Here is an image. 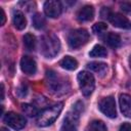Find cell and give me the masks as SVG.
Listing matches in <instances>:
<instances>
[{
	"mask_svg": "<svg viewBox=\"0 0 131 131\" xmlns=\"http://www.w3.org/2000/svg\"><path fill=\"white\" fill-rule=\"evenodd\" d=\"M62 10L61 3L57 0H48L44 3V12L51 18H56L60 15Z\"/></svg>",
	"mask_w": 131,
	"mask_h": 131,
	"instance_id": "9c48e42d",
	"label": "cell"
},
{
	"mask_svg": "<svg viewBox=\"0 0 131 131\" xmlns=\"http://www.w3.org/2000/svg\"><path fill=\"white\" fill-rule=\"evenodd\" d=\"M46 79H47V86L49 90L57 95L64 94L70 89V84L66 79L59 77L55 72L49 70L46 72Z\"/></svg>",
	"mask_w": 131,
	"mask_h": 131,
	"instance_id": "7a4b0ae2",
	"label": "cell"
},
{
	"mask_svg": "<svg viewBox=\"0 0 131 131\" xmlns=\"http://www.w3.org/2000/svg\"><path fill=\"white\" fill-rule=\"evenodd\" d=\"M27 86L25 85V84H23L19 88H18V90H17V93H18V95L19 96H25L26 94H27Z\"/></svg>",
	"mask_w": 131,
	"mask_h": 131,
	"instance_id": "484cf974",
	"label": "cell"
},
{
	"mask_svg": "<svg viewBox=\"0 0 131 131\" xmlns=\"http://www.w3.org/2000/svg\"><path fill=\"white\" fill-rule=\"evenodd\" d=\"M1 92H2V95H1V99L4 98V84L2 83L1 84Z\"/></svg>",
	"mask_w": 131,
	"mask_h": 131,
	"instance_id": "f1b7e54d",
	"label": "cell"
},
{
	"mask_svg": "<svg viewBox=\"0 0 131 131\" xmlns=\"http://www.w3.org/2000/svg\"><path fill=\"white\" fill-rule=\"evenodd\" d=\"M59 64H60V67L62 69H66V70H69V71H73V70L77 69L78 61L72 56H64L59 61Z\"/></svg>",
	"mask_w": 131,
	"mask_h": 131,
	"instance_id": "2e32d148",
	"label": "cell"
},
{
	"mask_svg": "<svg viewBox=\"0 0 131 131\" xmlns=\"http://www.w3.org/2000/svg\"><path fill=\"white\" fill-rule=\"evenodd\" d=\"M0 13H1V15H0V18H1V20H0V25L3 26V25L5 24V20H6V15H5V12H4L3 8H0Z\"/></svg>",
	"mask_w": 131,
	"mask_h": 131,
	"instance_id": "4316f807",
	"label": "cell"
},
{
	"mask_svg": "<svg viewBox=\"0 0 131 131\" xmlns=\"http://www.w3.org/2000/svg\"><path fill=\"white\" fill-rule=\"evenodd\" d=\"M62 102H58L53 104L50 107L45 108L44 111H42L37 118V125L40 127H46L51 125L59 116V114L62 111Z\"/></svg>",
	"mask_w": 131,
	"mask_h": 131,
	"instance_id": "3957f363",
	"label": "cell"
},
{
	"mask_svg": "<svg viewBox=\"0 0 131 131\" xmlns=\"http://www.w3.org/2000/svg\"><path fill=\"white\" fill-rule=\"evenodd\" d=\"M32 23H33V26L37 29V30H41L45 27L46 25V21H45V18L44 16L41 14V13H36L33 18H32Z\"/></svg>",
	"mask_w": 131,
	"mask_h": 131,
	"instance_id": "44dd1931",
	"label": "cell"
},
{
	"mask_svg": "<svg viewBox=\"0 0 131 131\" xmlns=\"http://www.w3.org/2000/svg\"><path fill=\"white\" fill-rule=\"evenodd\" d=\"M21 110H23V112H24L26 115H28L29 117H35V116L39 115L37 108H36L34 105L29 104V103L21 104Z\"/></svg>",
	"mask_w": 131,
	"mask_h": 131,
	"instance_id": "7402d4cb",
	"label": "cell"
},
{
	"mask_svg": "<svg viewBox=\"0 0 131 131\" xmlns=\"http://www.w3.org/2000/svg\"><path fill=\"white\" fill-rule=\"evenodd\" d=\"M83 103L81 101H77L74 104V107L71 112H69L63 120L60 131H77L80 114L83 112Z\"/></svg>",
	"mask_w": 131,
	"mask_h": 131,
	"instance_id": "277c9868",
	"label": "cell"
},
{
	"mask_svg": "<svg viewBox=\"0 0 131 131\" xmlns=\"http://www.w3.org/2000/svg\"><path fill=\"white\" fill-rule=\"evenodd\" d=\"M85 131H107V129L102 121L95 120L87 125Z\"/></svg>",
	"mask_w": 131,
	"mask_h": 131,
	"instance_id": "e0dca14e",
	"label": "cell"
},
{
	"mask_svg": "<svg viewBox=\"0 0 131 131\" xmlns=\"http://www.w3.org/2000/svg\"><path fill=\"white\" fill-rule=\"evenodd\" d=\"M89 40V33L85 29H77L72 31L68 36L69 46L73 49L80 48Z\"/></svg>",
	"mask_w": 131,
	"mask_h": 131,
	"instance_id": "8992f818",
	"label": "cell"
},
{
	"mask_svg": "<svg viewBox=\"0 0 131 131\" xmlns=\"http://www.w3.org/2000/svg\"><path fill=\"white\" fill-rule=\"evenodd\" d=\"M119 131H131V125L129 123H124L121 127Z\"/></svg>",
	"mask_w": 131,
	"mask_h": 131,
	"instance_id": "83f0119b",
	"label": "cell"
},
{
	"mask_svg": "<svg viewBox=\"0 0 131 131\" xmlns=\"http://www.w3.org/2000/svg\"><path fill=\"white\" fill-rule=\"evenodd\" d=\"M129 62H130V68H131V56H130V59H129Z\"/></svg>",
	"mask_w": 131,
	"mask_h": 131,
	"instance_id": "4dcf8cb0",
	"label": "cell"
},
{
	"mask_svg": "<svg viewBox=\"0 0 131 131\" xmlns=\"http://www.w3.org/2000/svg\"><path fill=\"white\" fill-rule=\"evenodd\" d=\"M1 131H9V130H8V129H6V128H4V127H3V128H1Z\"/></svg>",
	"mask_w": 131,
	"mask_h": 131,
	"instance_id": "f546056e",
	"label": "cell"
},
{
	"mask_svg": "<svg viewBox=\"0 0 131 131\" xmlns=\"http://www.w3.org/2000/svg\"><path fill=\"white\" fill-rule=\"evenodd\" d=\"M87 67H88V69H90L91 71L96 72V73H99V74H103V73H105L106 70H107L106 63L100 62V61H92V62H89Z\"/></svg>",
	"mask_w": 131,
	"mask_h": 131,
	"instance_id": "ac0fdd59",
	"label": "cell"
},
{
	"mask_svg": "<svg viewBox=\"0 0 131 131\" xmlns=\"http://www.w3.org/2000/svg\"><path fill=\"white\" fill-rule=\"evenodd\" d=\"M78 83L80 90L85 97H88L92 94L95 87V80L92 74L86 71L80 72L78 74Z\"/></svg>",
	"mask_w": 131,
	"mask_h": 131,
	"instance_id": "5b68a950",
	"label": "cell"
},
{
	"mask_svg": "<svg viewBox=\"0 0 131 131\" xmlns=\"http://www.w3.org/2000/svg\"><path fill=\"white\" fill-rule=\"evenodd\" d=\"M59 49H60V43L56 35L51 33L43 36L40 44V51L45 57L52 58L56 56L57 53L59 52Z\"/></svg>",
	"mask_w": 131,
	"mask_h": 131,
	"instance_id": "6da1fadb",
	"label": "cell"
},
{
	"mask_svg": "<svg viewBox=\"0 0 131 131\" xmlns=\"http://www.w3.org/2000/svg\"><path fill=\"white\" fill-rule=\"evenodd\" d=\"M106 29H107V26H106V24H104V23H97V24H95V25L92 27V31H93V33H95V34H101V33H103V32H105Z\"/></svg>",
	"mask_w": 131,
	"mask_h": 131,
	"instance_id": "603a6c76",
	"label": "cell"
},
{
	"mask_svg": "<svg viewBox=\"0 0 131 131\" xmlns=\"http://www.w3.org/2000/svg\"><path fill=\"white\" fill-rule=\"evenodd\" d=\"M94 16V8L91 5H85L77 12V18L79 21H90Z\"/></svg>",
	"mask_w": 131,
	"mask_h": 131,
	"instance_id": "7c38bea8",
	"label": "cell"
},
{
	"mask_svg": "<svg viewBox=\"0 0 131 131\" xmlns=\"http://www.w3.org/2000/svg\"><path fill=\"white\" fill-rule=\"evenodd\" d=\"M20 69L27 75H34L37 71L36 61L28 55H24L20 59Z\"/></svg>",
	"mask_w": 131,
	"mask_h": 131,
	"instance_id": "30bf717a",
	"label": "cell"
},
{
	"mask_svg": "<svg viewBox=\"0 0 131 131\" xmlns=\"http://www.w3.org/2000/svg\"><path fill=\"white\" fill-rule=\"evenodd\" d=\"M112 14H113V12H112V10H111L108 7H102V9H101V11H100V16H101L102 18H104V19H110V17L112 16Z\"/></svg>",
	"mask_w": 131,
	"mask_h": 131,
	"instance_id": "cb8c5ba5",
	"label": "cell"
},
{
	"mask_svg": "<svg viewBox=\"0 0 131 131\" xmlns=\"http://www.w3.org/2000/svg\"><path fill=\"white\" fill-rule=\"evenodd\" d=\"M89 55L91 57H105L107 55V51L103 46L95 45L89 52Z\"/></svg>",
	"mask_w": 131,
	"mask_h": 131,
	"instance_id": "d6986e66",
	"label": "cell"
},
{
	"mask_svg": "<svg viewBox=\"0 0 131 131\" xmlns=\"http://www.w3.org/2000/svg\"><path fill=\"white\" fill-rule=\"evenodd\" d=\"M99 111L108 118H116L117 117V110H116V102L113 96H106L99 100L98 102Z\"/></svg>",
	"mask_w": 131,
	"mask_h": 131,
	"instance_id": "52a82bcc",
	"label": "cell"
},
{
	"mask_svg": "<svg viewBox=\"0 0 131 131\" xmlns=\"http://www.w3.org/2000/svg\"><path fill=\"white\" fill-rule=\"evenodd\" d=\"M114 27L120 29H131V21L121 13H113L108 19Z\"/></svg>",
	"mask_w": 131,
	"mask_h": 131,
	"instance_id": "8fae6325",
	"label": "cell"
},
{
	"mask_svg": "<svg viewBox=\"0 0 131 131\" xmlns=\"http://www.w3.org/2000/svg\"><path fill=\"white\" fill-rule=\"evenodd\" d=\"M121 8L125 12H131V3L130 2H123V3H121Z\"/></svg>",
	"mask_w": 131,
	"mask_h": 131,
	"instance_id": "d4e9b609",
	"label": "cell"
},
{
	"mask_svg": "<svg viewBox=\"0 0 131 131\" xmlns=\"http://www.w3.org/2000/svg\"><path fill=\"white\" fill-rule=\"evenodd\" d=\"M12 21H13V25L14 27L17 29V30H24L27 26V19L24 15L23 12L20 11H15L13 13V17H12Z\"/></svg>",
	"mask_w": 131,
	"mask_h": 131,
	"instance_id": "5bb4252c",
	"label": "cell"
},
{
	"mask_svg": "<svg viewBox=\"0 0 131 131\" xmlns=\"http://www.w3.org/2000/svg\"><path fill=\"white\" fill-rule=\"evenodd\" d=\"M119 102L123 115L127 118H131V96L128 94H121Z\"/></svg>",
	"mask_w": 131,
	"mask_h": 131,
	"instance_id": "4fadbf2b",
	"label": "cell"
},
{
	"mask_svg": "<svg viewBox=\"0 0 131 131\" xmlns=\"http://www.w3.org/2000/svg\"><path fill=\"white\" fill-rule=\"evenodd\" d=\"M103 40L107 45H110L111 47H114V48H117L121 45V37L118 34H115V33L106 34L103 37Z\"/></svg>",
	"mask_w": 131,
	"mask_h": 131,
	"instance_id": "9a60e30c",
	"label": "cell"
},
{
	"mask_svg": "<svg viewBox=\"0 0 131 131\" xmlns=\"http://www.w3.org/2000/svg\"><path fill=\"white\" fill-rule=\"evenodd\" d=\"M3 121L9 127H11L12 129H15V130H20L26 126L25 117H23L21 115H18L16 113H13V112L7 113L4 116Z\"/></svg>",
	"mask_w": 131,
	"mask_h": 131,
	"instance_id": "ba28073f",
	"label": "cell"
},
{
	"mask_svg": "<svg viewBox=\"0 0 131 131\" xmlns=\"http://www.w3.org/2000/svg\"><path fill=\"white\" fill-rule=\"evenodd\" d=\"M24 45L28 50H34L36 46V38L33 34H26L24 36Z\"/></svg>",
	"mask_w": 131,
	"mask_h": 131,
	"instance_id": "ffe728a7",
	"label": "cell"
}]
</instances>
